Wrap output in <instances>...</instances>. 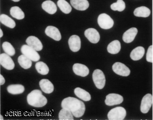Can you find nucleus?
Masks as SVG:
<instances>
[{"mask_svg": "<svg viewBox=\"0 0 153 120\" xmlns=\"http://www.w3.org/2000/svg\"><path fill=\"white\" fill-rule=\"evenodd\" d=\"M123 96L117 93H110L107 95L105 103L108 106H114L120 104L123 102Z\"/></svg>", "mask_w": 153, "mask_h": 120, "instance_id": "9", "label": "nucleus"}, {"mask_svg": "<svg viewBox=\"0 0 153 120\" xmlns=\"http://www.w3.org/2000/svg\"><path fill=\"white\" fill-rule=\"evenodd\" d=\"M45 32L48 36L54 40L59 41L61 39V35L59 29L54 26H48L45 29Z\"/></svg>", "mask_w": 153, "mask_h": 120, "instance_id": "15", "label": "nucleus"}, {"mask_svg": "<svg viewBox=\"0 0 153 120\" xmlns=\"http://www.w3.org/2000/svg\"><path fill=\"white\" fill-rule=\"evenodd\" d=\"M113 71L117 74L123 76H127L130 75V70L125 64L120 62H117L112 66Z\"/></svg>", "mask_w": 153, "mask_h": 120, "instance_id": "7", "label": "nucleus"}, {"mask_svg": "<svg viewBox=\"0 0 153 120\" xmlns=\"http://www.w3.org/2000/svg\"><path fill=\"white\" fill-rule=\"evenodd\" d=\"M92 78L97 88L102 89L104 87L105 84V76L101 70L99 69L94 70L92 74Z\"/></svg>", "mask_w": 153, "mask_h": 120, "instance_id": "4", "label": "nucleus"}, {"mask_svg": "<svg viewBox=\"0 0 153 120\" xmlns=\"http://www.w3.org/2000/svg\"><path fill=\"white\" fill-rule=\"evenodd\" d=\"M7 90L11 94L16 95L23 93L25 91V87L22 85L12 84L7 87Z\"/></svg>", "mask_w": 153, "mask_h": 120, "instance_id": "24", "label": "nucleus"}, {"mask_svg": "<svg viewBox=\"0 0 153 120\" xmlns=\"http://www.w3.org/2000/svg\"><path fill=\"white\" fill-rule=\"evenodd\" d=\"M0 120H4V118L3 117L2 115H0Z\"/></svg>", "mask_w": 153, "mask_h": 120, "instance_id": "36", "label": "nucleus"}, {"mask_svg": "<svg viewBox=\"0 0 153 120\" xmlns=\"http://www.w3.org/2000/svg\"><path fill=\"white\" fill-rule=\"evenodd\" d=\"M126 115V110L122 107H117L112 109L108 114V118L110 120H122Z\"/></svg>", "mask_w": 153, "mask_h": 120, "instance_id": "3", "label": "nucleus"}, {"mask_svg": "<svg viewBox=\"0 0 153 120\" xmlns=\"http://www.w3.org/2000/svg\"><path fill=\"white\" fill-rule=\"evenodd\" d=\"M146 59L147 62L150 63L153 62V46L152 45L149 46L147 50Z\"/></svg>", "mask_w": 153, "mask_h": 120, "instance_id": "33", "label": "nucleus"}, {"mask_svg": "<svg viewBox=\"0 0 153 120\" xmlns=\"http://www.w3.org/2000/svg\"><path fill=\"white\" fill-rule=\"evenodd\" d=\"M73 70L76 75L85 77L88 75L89 70L87 67L81 63H75L73 65Z\"/></svg>", "mask_w": 153, "mask_h": 120, "instance_id": "14", "label": "nucleus"}, {"mask_svg": "<svg viewBox=\"0 0 153 120\" xmlns=\"http://www.w3.org/2000/svg\"><path fill=\"white\" fill-rule=\"evenodd\" d=\"M18 62L21 67L24 69L30 68L32 65V60L23 54L18 58Z\"/></svg>", "mask_w": 153, "mask_h": 120, "instance_id": "27", "label": "nucleus"}, {"mask_svg": "<svg viewBox=\"0 0 153 120\" xmlns=\"http://www.w3.org/2000/svg\"><path fill=\"white\" fill-rule=\"evenodd\" d=\"M145 53V49L142 46H138L133 50L130 56L132 60L134 61L140 60L143 57Z\"/></svg>", "mask_w": 153, "mask_h": 120, "instance_id": "20", "label": "nucleus"}, {"mask_svg": "<svg viewBox=\"0 0 153 120\" xmlns=\"http://www.w3.org/2000/svg\"></svg>", "mask_w": 153, "mask_h": 120, "instance_id": "38", "label": "nucleus"}, {"mask_svg": "<svg viewBox=\"0 0 153 120\" xmlns=\"http://www.w3.org/2000/svg\"><path fill=\"white\" fill-rule=\"evenodd\" d=\"M10 13L12 17L17 19L21 20L25 18L24 13L18 6L12 7L10 9Z\"/></svg>", "mask_w": 153, "mask_h": 120, "instance_id": "26", "label": "nucleus"}, {"mask_svg": "<svg viewBox=\"0 0 153 120\" xmlns=\"http://www.w3.org/2000/svg\"><path fill=\"white\" fill-rule=\"evenodd\" d=\"M57 5L60 10L65 14H68L71 12V7L65 0H58Z\"/></svg>", "mask_w": 153, "mask_h": 120, "instance_id": "28", "label": "nucleus"}, {"mask_svg": "<svg viewBox=\"0 0 153 120\" xmlns=\"http://www.w3.org/2000/svg\"><path fill=\"white\" fill-rule=\"evenodd\" d=\"M61 107L68 110L74 116L77 118L82 117L85 111V104L74 97H68L64 99L61 103Z\"/></svg>", "mask_w": 153, "mask_h": 120, "instance_id": "1", "label": "nucleus"}, {"mask_svg": "<svg viewBox=\"0 0 153 120\" xmlns=\"http://www.w3.org/2000/svg\"><path fill=\"white\" fill-rule=\"evenodd\" d=\"M98 23L102 29H111L114 25L113 19L107 14L105 13L100 14L98 18Z\"/></svg>", "mask_w": 153, "mask_h": 120, "instance_id": "6", "label": "nucleus"}, {"mask_svg": "<svg viewBox=\"0 0 153 120\" xmlns=\"http://www.w3.org/2000/svg\"><path fill=\"white\" fill-rule=\"evenodd\" d=\"M3 36V33L1 29H0V37L1 38Z\"/></svg>", "mask_w": 153, "mask_h": 120, "instance_id": "35", "label": "nucleus"}, {"mask_svg": "<svg viewBox=\"0 0 153 120\" xmlns=\"http://www.w3.org/2000/svg\"><path fill=\"white\" fill-rule=\"evenodd\" d=\"M126 4L123 0H117V2L112 4L111 8L113 11L122 12L125 9Z\"/></svg>", "mask_w": 153, "mask_h": 120, "instance_id": "32", "label": "nucleus"}, {"mask_svg": "<svg viewBox=\"0 0 153 120\" xmlns=\"http://www.w3.org/2000/svg\"><path fill=\"white\" fill-rule=\"evenodd\" d=\"M2 48L4 52L10 56H13L16 53V50L11 43L5 41L2 44Z\"/></svg>", "mask_w": 153, "mask_h": 120, "instance_id": "31", "label": "nucleus"}, {"mask_svg": "<svg viewBox=\"0 0 153 120\" xmlns=\"http://www.w3.org/2000/svg\"><path fill=\"white\" fill-rule=\"evenodd\" d=\"M21 51L23 55L32 61L37 62L40 59V56L37 51L28 45H23L22 46Z\"/></svg>", "mask_w": 153, "mask_h": 120, "instance_id": "5", "label": "nucleus"}, {"mask_svg": "<svg viewBox=\"0 0 153 120\" xmlns=\"http://www.w3.org/2000/svg\"><path fill=\"white\" fill-rule=\"evenodd\" d=\"M0 21L1 23L8 28L13 29L16 27V24L15 21L12 19L5 14L1 15Z\"/></svg>", "mask_w": 153, "mask_h": 120, "instance_id": "25", "label": "nucleus"}, {"mask_svg": "<svg viewBox=\"0 0 153 120\" xmlns=\"http://www.w3.org/2000/svg\"><path fill=\"white\" fill-rule=\"evenodd\" d=\"M72 6L79 11H85L89 6L88 0H71Z\"/></svg>", "mask_w": 153, "mask_h": 120, "instance_id": "16", "label": "nucleus"}, {"mask_svg": "<svg viewBox=\"0 0 153 120\" xmlns=\"http://www.w3.org/2000/svg\"><path fill=\"white\" fill-rule=\"evenodd\" d=\"M26 42L28 46L32 47L37 51H41L43 48L42 43L38 38L34 36H30L27 39Z\"/></svg>", "mask_w": 153, "mask_h": 120, "instance_id": "13", "label": "nucleus"}, {"mask_svg": "<svg viewBox=\"0 0 153 120\" xmlns=\"http://www.w3.org/2000/svg\"><path fill=\"white\" fill-rule=\"evenodd\" d=\"M39 86L42 90L45 93L50 94L54 90L53 84L47 79H42L39 81Z\"/></svg>", "mask_w": 153, "mask_h": 120, "instance_id": "18", "label": "nucleus"}, {"mask_svg": "<svg viewBox=\"0 0 153 120\" xmlns=\"http://www.w3.org/2000/svg\"><path fill=\"white\" fill-rule=\"evenodd\" d=\"M0 63L4 68L12 70L15 67V63L10 56L6 53L1 54L0 55Z\"/></svg>", "mask_w": 153, "mask_h": 120, "instance_id": "10", "label": "nucleus"}, {"mask_svg": "<svg viewBox=\"0 0 153 120\" xmlns=\"http://www.w3.org/2000/svg\"><path fill=\"white\" fill-rule=\"evenodd\" d=\"M29 105L36 107H41L46 105L47 100L39 90H35L30 93L27 97Z\"/></svg>", "mask_w": 153, "mask_h": 120, "instance_id": "2", "label": "nucleus"}, {"mask_svg": "<svg viewBox=\"0 0 153 120\" xmlns=\"http://www.w3.org/2000/svg\"><path fill=\"white\" fill-rule=\"evenodd\" d=\"M74 92L76 97L85 101H88L91 99V96L88 92L81 88H76L74 89Z\"/></svg>", "mask_w": 153, "mask_h": 120, "instance_id": "21", "label": "nucleus"}, {"mask_svg": "<svg viewBox=\"0 0 153 120\" xmlns=\"http://www.w3.org/2000/svg\"><path fill=\"white\" fill-rule=\"evenodd\" d=\"M42 9L51 15H53L57 11V7L55 4L51 0H47L42 3Z\"/></svg>", "mask_w": 153, "mask_h": 120, "instance_id": "19", "label": "nucleus"}, {"mask_svg": "<svg viewBox=\"0 0 153 120\" xmlns=\"http://www.w3.org/2000/svg\"><path fill=\"white\" fill-rule=\"evenodd\" d=\"M59 119L60 120H73V115L68 110L63 108L59 113Z\"/></svg>", "mask_w": 153, "mask_h": 120, "instance_id": "30", "label": "nucleus"}, {"mask_svg": "<svg viewBox=\"0 0 153 120\" xmlns=\"http://www.w3.org/2000/svg\"><path fill=\"white\" fill-rule=\"evenodd\" d=\"M85 35L86 37L91 43L95 44L100 41V33L97 30L94 28H89L86 30L85 32Z\"/></svg>", "mask_w": 153, "mask_h": 120, "instance_id": "11", "label": "nucleus"}, {"mask_svg": "<svg viewBox=\"0 0 153 120\" xmlns=\"http://www.w3.org/2000/svg\"><path fill=\"white\" fill-rule=\"evenodd\" d=\"M36 69L39 73L45 75L49 73V68L46 63L42 62H38L36 63Z\"/></svg>", "mask_w": 153, "mask_h": 120, "instance_id": "29", "label": "nucleus"}, {"mask_svg": "<svg viewBox=\"0 0 153 120\" xmlns=\"http://www.w3.org/2000/svg\"><path fill=\"white\" fill-rule=\"evenodd\" d=\"M138 33L137 28H132L125 32L123 36V39L126 43H130L134 39Z\"/></svg>", "mask_w": 153, "mask_h": 120, "instance_id": "17", "label": "nucleus"}, {"mask_svg": "<svg viewBox=\"0 0 153 120\" xmlns=\"http://www.w3.org/2000/svg\"><path fill=\"white\" fill-rule=\"evenodd\" d=\"M5 82V80L4 77L1 74L0 75V84H1V85L4 84Z\"/></svg>", "mask_w": 153, "mask_h": 120, "instance_id": "34", "label": "nucleus"}, {"mask_svg": "<svg viewBox=\"0 0 153 120\" xmlns=\"http://www.w3.org/2000/svg\"><path fill=\"white\" fill-rule=\"evenodd\" d=\"M153 103L152 95L150 93L146 94L142 100L140 110L142 113L146 114L150 110Z\"/></svg>", "mask_w": 153, "mask_h": 120, "instance_id": "8", "label": "nucleus"}, {"mask_svg": "<svg viewBox=\"0 0 153 120\" xmlns=\"http://www.w3.org/2000/svg\"><path fill=\"white\" fill-rule=\"evenodd\" d=\"M120 42L117 40L113 41L108 46V51L112 54H117L120 51Z\"/></svg>", "mask_w": 153, "mask_h": 120, "instance_id": "23", "label": "nucleus"}, {"mask_svg": "<svg viewBox=\"0 0 153 120\" xmlns=\"http://www.w3.org/2000/svg\"><path fill=\"white\" fill-rule=\"evenodd\" d=\"M68 44L72 51L78 52L81 47V41L80 37L77 35L71 36L69 39Z\"/></svg>", "mask_w": 153, "mask_h": 120, "instance_id": "12", "label": "nucleus"}, {"mask_svg": "<svg viewBox=\"0 0 153 120\" xmlns=\"http://www.w3.org/2000/svg\"><path fill=\"white\" fill-rule=\"evenodd\" d=\"M134 14L135 16L138 17L147 18L150 16L151 11L146 7H140L135 9Z\"/></svg>", "mask_w": 153, "mask_h": 120, "instance_id": "22", "label": "nucleus"}, {"mask_svg": "<svg viewBox=\"0 0 153 120\" xmlns=\"http://www.w3.org/2000/svg\"><path fill=\"white\" fill-rule=\"evenodd\" d=\"M12 1H13L18 2L19 1H20V0H12Z\"/></svg>", "mask_w": 153, "mask_h": 120, "instance_id": "37", "label": "nucleus"}]
</instances>
